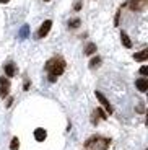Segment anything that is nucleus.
<instances>
[{"label": "nucleus", "instance_id": "nucleus-1", "mask_svg": "<svg viewBox=\"0 0 148 150\" xmlns=\"http://www.w3.org/2000/svg\"><path fill=\"white\" fill-rule=\"evenodd\" d=\"M46 70L49 72V80L56 82V77L62 75L63 70H65V60L62 57H54L46 64Z\"/></svg>", "mask_w": 148, "mask_h": 150}, {"label": "nucleus", "instance_id": "nucleus-2", "mask_svg": "<svg viewBox=\"0 0 148 150\" xmlns=\"http://www.w3.org/2000/svg\"><path fill=\"white\" fill-rule=\"evenodd\" d=\"M111 140L106 139V137H93L86 142V149H91V150H106L107 145H109Z\"/></svg>", "mask_w": 148, "mask_h": 150}, {"label": "nucleus", "instance_id": "nucleus-3", "mask_svg": "<svg viewBox=\"0 0 148 150\" xmlns=\"http://www.w3.org/2000/svg\"><path fill=\"white\" fill-rule=\"evenodd\" d=\"M51 28H52V21H51V20H46V21L41 25L39 31H37V38H44V36H47V33L51 31Z\"/></svg>", "mask_w": 148, "mask_h": 150}, {"label": "nucleus", "instance_id": "nucleus-4", "mask_svg": "<svg viewBox=\"0 0 148 150\" xmlns=\"http://www.w3.org/2000/svg\"><path fill=\"white\" fill-rule=\"evenodd\" d=\"M94 95H96V98H98V100H99V101H101V105H103L104 108H106L107 114H112V108H111V105H109V101H107V98L104 96V95L101 93V91H96V93H94Z\"/></svg>", "mask_w": 148, "mask_h": 150}, {"label": "nucleus", "instance_id": "nucleus-5", "mask_svg": "<svg viewBox=\"0 0 148 150\" xmlns=\"http://www.w3.org/2000/svg\"><path fill=\"white\" fill-rule=\"evenodd\" d=\"M8 88H10V82L2 77V79H0V98L7 96V95H8Z\"/></svg>", "mask_w": 148, "mask_h": 150}, {"label": "nucleus", "instance_id": "nucleus-6", "mask_svg": "<svg viewBox=\"0 0 148 150\" xmlns=\"http://www.w3.org/2000/svg\"><path fill=\"white\" fill-rule=\"evenodd\" d=\"M147 2L148 0H132V2H130V8L135 10V11H140L147 7Z\"/></svg>", "mask_w": 148, "mask_h": 150}, {"label": "nucleus", "instance_id": "nucleus-7", "mask_svg": "<svg viewBox=\"0 0 148 150\" xmlns=\"http://www.w3.org/2000/svg\"><path fill=\"white\" fill-rule=\"evenodd\" d=\"M135 85H137V88L142 93H145V91L148 90V80L147 79H138L137 82H135Z\"/></svg>", "mask_w": 148, "mask_h": 150}, {"label": "nucleus", "instance_id": "nucleus-8", "mask_svg": "<svg viewBox=\"0 0 148 150\" xmlns=\"http://www.w3.org/2000/svg\"><path fill=\"white\" fill-rule=\"evenodd\" d=\"M46 137H47V132L44 131V129H36V131H34V139L36 140H39V142H42V140L46 139Z\"/></svg>", "mask_w": 148, "mask_h": 150}, {"label": "nucleus", "instance_id": "nucleus-9", "mask_svg": "<svg viewBox=\"0 0 148 150\" xmlns=\"http://www.w3.org/2000/svg\"><path fill=\"white\" fill-rule=\"evenodd\" d=\"M5 74L8 75V77H13V75L16 74V67H15V64H11V62H8V64H5Z\"/></svg>", "mask_w": 148, "mask_h": 150}, {"label": "nucleus", "instance_id": "nucleus-10", "mask_svg": "<svg viewBox=\"0 0 148 150\" xmlns=\"http://www.w3.org/2000/svg\"><path fill=\"white\" fill-rule=\"evenodd\" d=\"M121 41H122V44L125 46V47H132V41H130V38L127 36L125 31H122V33H121Z\"/></svg>", "mask_w": 148, "mask_h": 150}, {"label": "nucleus", "instance_id": "nucleus-11", "mask_svg": "<svg viewBox=\"0 0 148 150\" xmlns=\"http://www.w3.org/2000/svg\"><path fill=\"white\" fill-rule=\"evenodd\" d=\"M148 57V49H143V51H142V52H138V54H135V56H133V59L135 60H145Z\"/></svg>", "mask_w": 148, "mask_h": 150}, {"label": "nucleus", "instance_id": "nucleus-12", "mask_svg": "<svg viewBox=\"0 0 148 150\" xmlns=\"http://www.w3.org/2000/svg\"><path fill=\"white\" fill-rule=\"evenodd\" d=\"M96 52V44H93V42H90L88 46H86V51H85V54H88V56H91V54H94Z\"/></svg>", "mask_w": 148, "mask_h": 150}, {"label": "nucleus", "instance_id": "nucleus-13", "mask_svg": "<svg viewBox=\"0 0 148 150\" xmlns=\"http://www.w3.org/2000/svg\"><path fill=\"white\" fill-rule=\"evenodd\" d=\"M18 149H20V140H18V137H13L10 144V150H18Z\"/></svg>", "mask_w": 148, "mask_h": 150}, {"label": "nucleus", "instance_id": "nucleus-14", "mask_svg": "<svg viewBox=\"0 0 148 150\" xmlns=\"http://www.w3.org/2000/svg\"><path fill=\"white\" fill-rule=\"evenodd\" d=\"M99 64H101V57H94V59H91V62H90V67L94 69V67H98Z\"/></svg>", "mask_w": 148, "mask_h": 150}, {"label": "nucleus", "instance_id": "nucleus-15", "mask_svg": "<svg viewBox=\"0 0 148 150\" xmlns=\"http://www.w3.org/2000/svg\"><path fill=\"white\" fill-rule=\"evenodd\" d=\"M68 25H70V28H78V25H80V20L75 18V20H72V21L68 23Z\"/></svg>", "mask_w": 148, "mask_h": 150}, {"label": "nucleus", "instance_id": "nucleus-16", "mask_svg": "<svg viewBox=\"0 0 148 150\" xmlns=\"http://www.w3.org/2000/svg\"><path fill=\"white\" fill-rule=\"evenodd\" d=\"M98 114L101 116V119H107V116L104 114V111H103V109H98Z\"/></svg>", "mask_w": 148, "mask_h": 150}, {"label": "nucleus", "instance_id": "nucleus-17", "mask_svg": "<svg viewBox=\"0 0 148 150\" xmlns=\"http://www.w3.org/2000/svg\"><path fill=\"white\" fill-rule=\"evenodd\" d=\"M140 74H142V75H147V74H148V69L145 67V65H143V67L140 69Z\"/></svg>", "mask_w": 148, "mask_h": 150}, {"label": "nucleus", "instance_id": "nucleus-18", "mask_svg": "<svg viewBox=\"0 0 148 150\" xmlns=\"http://www.w3.org/2000/svg\"><path fill=\"white\" fill-rule=\"evenodd\" d=\"M26 33H28V26H25L21 30V36H26Z\"/></svg>", "mask_w": 148, "mask_h": 150}, {"label": "nucleus", "instance_id": "nucleus-19", "mask_svg": "<svg viewBox=\"0 0 148 150\" xmlns=\"http://www.w3.org/2000/svg\"><path fill=\"white\" fill-rule=\"evenodd\" d=\"M82 8V4H80V0H78L77 4H75V10H80Z\"/></svg>", "mask_w": 148, "mask_h": 150}, {"label": "nucleus", "instance_id": "nucleus-20", "mask_svg": "<svg viewBox=\"0 0 148 150\" xmlns=\"http://www.w3.org/2000/svg\"><path fill=\"white\" fill-rule=\"evenodd\" d=\"M10 0H0V4H8Z\"/></svg>", "mask_w": 148, "mask_h": 150}, {"label": "nucleus", "instance_id": "nucleus-21", "mask_svg": "<svg viewBox=\"0 0 148 150\" xmlns=\"http://www.w3.org/2000/svg\"><path fill=\"white\" fill-rule=\"evenodd\" d=\"M44 2H49V0H44Z\"/></svg>", "mask_w": 148, "mask_h": 150}]
</instances>
